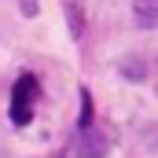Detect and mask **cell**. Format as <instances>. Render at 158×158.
<instances>
[{
    "mask_svg": "<svg viewBox=\"0 0 158 158\" xmlns=\"http://www.w3.org/2000/svg\"><path fill=\"white\" fill-rule=\"evenodd\" d=\"M37 96H40L37 77H33V74H22L19 85H15V92H11V121H15V125H30Z\"/></svg>",
    "mask_w": 158,
    "mask_h": 158,
    "instance_id": "1",
    "label": "cell"
},
{
    "mask_svg": "<svg viewBox=\"0 0 158 158\" xmlns=\"http://www.w3.org/2000/svg\"><path fill=\"white\" fill-rule=\"evenodd\" d=\"M155 4H158V0H136V7H140V22H143V26H155Z\"/></svg>",
    "mask_w": 158,
    "mask_h": 158,
    "instance_id": "2",
    "label": "cell"
}]
</instances>
